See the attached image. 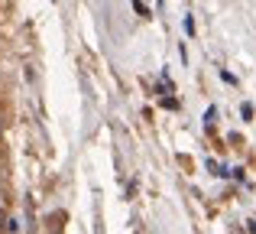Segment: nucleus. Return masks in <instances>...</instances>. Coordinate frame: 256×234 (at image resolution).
Masks as SVG:
<instances>
[{
	"label": "nucleus",
	"mask_w": 256,
	"mask_h": 234,
	"mask_svg": "<svg viewBox=\"0 0 256 234\" xmlns=\"http://www.w3.org/2000/svg\"><path fill=\"white\" fill-rule=\"evenodd\" d=\"M4 221H6V218H4V211H0V231H4V228H6V224H4Z\"/></svg>",
	"instance_id": "obj_1"
},
{
	"label": "nucleus",
	"mask_w": 256,
	"mask_h": 234,
	"mask_svg": "<svg viewBox=\"0 0 256 234\" xmlns=\"http://www.w3.org/2000/svg\"><path fill=\"white\" fill-rule=\"evenodd\" d=\"M250 231H253V234H256V221H253V224H250Z\"/></svg>",
	"instance_id": "obj_2"
}]
</instances>
